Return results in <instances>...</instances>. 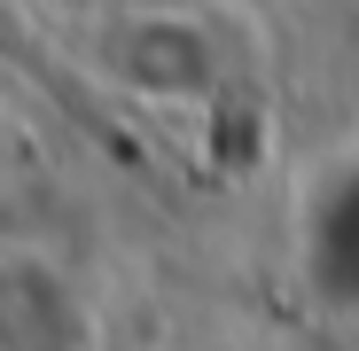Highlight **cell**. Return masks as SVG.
I'll use <instances>...</instances> for the list:
<instances>
[{"mask_svg":"<svg viewBox=\"0 0 359 351\" xmlns=\"http://www.w3.org/2000/svg\"><path fill=\"white\" fill-rule=\"evenodd\" d=\"M117 71H126L141 94H203L219 78V55H211V32L188 24V16H141L117 32Z\"/></svg>","mask_w":359,"mask_h":351,"instance_id":"1","label":"cell"},{"mask_svg":"<svg viewBox=\"0 0 359 351\" xmlns=\"http://www.w3.org/2000/svg\"><path fill=\"white\" fill-rule=\"evenodd\" d=\"M71 351H79V343H71Z\"/></svg>","mask_w":359,"mask_h":351,"instance_id":"2","label":"cell"}]
</instances>
